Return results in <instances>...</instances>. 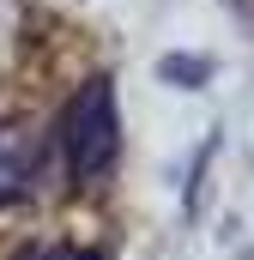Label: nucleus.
<instances>
[{"label":"nucleus","instance_id":"7ed1b4c3","mask_svg":"<svg viewBox=\"0 0 254 260\" xmlns=\"http://www.w3.org/2000/svg\"><path fill=\"white\" fill-rule=\"evenodd\" d=\"M24 260H103V254L97 248H61L55 242V248H37V254H24Z\"/></svg>","mask_w":254,"mask_h":260},{"label":"nucleus","instance_id":"f257e3e1","mask_svg":"<svg viewBox=\"0 0 254 260\" xmlns=\"http://www.w3.org/2000/svg\"><path fill=\"white\" fill-rule=\"evenodd\" d=\"M61 157L73 182H103L121 157V109H115V79L91 73L61 109Z\"/></svg>","mask_w":254,"mask_h":260},{"label":"nucleus","instance_id":"f03ea898","mask_svg":"<svg viewBox=\"0 0 254 260\" xmlns=\"http://www.w3.org/2000/svg\"><path fill=\"white\" fill-rule=\"evenodd\" d=\"M30 176H37V139H30V127L0 121V206L24 194Z\"/></svg>","mask_w":254,"mask_h":260}]
</instances>
